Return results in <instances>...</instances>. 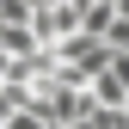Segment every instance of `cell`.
<instances>
[{"label": "cell", "mask_w": 129, "mask_h": 129, "mask_svg": "<svg viewBox=\"0 0 129 129\" xmlns=\"http://www.w3.org/2000/svg\"><path fill=\"white\" fill-rule=\"evenodd\" d=\"M117 19H123V25H129V0H117Z\"/></svg>", "instance_id": "cell-1"}]
</instances>
